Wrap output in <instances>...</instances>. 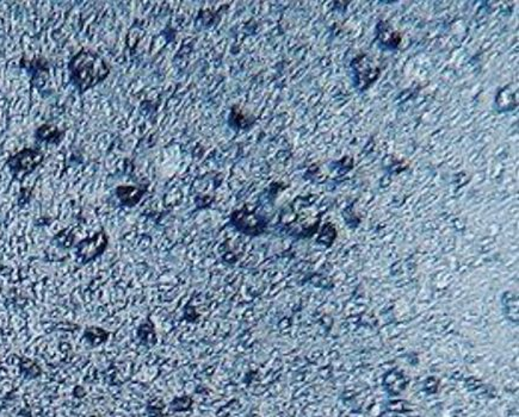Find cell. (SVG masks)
<instances>
[{
	"label": "cell",
	"mask_w": 519,
	"mask_h": 417,
	"mask_svg": "<svg viewBox=\"0 0 519 417\" xmlns=\"http://www.w3.org/2000/svg\"><path fill=\"white\" fill-rule=\"evenodd\" d=\"M71 75L77 88L85 91L107 78V64L92 51H83L73 57L70 64Z\"/></svg>",
	"instance_id": "cell-1"
},
{
	"label": "cell",
	"mask_w": 519,
	"mask_h": 417,
	"mask_svg": "<svg viewBox=\"0 0 519 417\" xmlns=\"http://www.w3.org/2000/svg\"><path fill=\"white\" fill-rule=\"evenodd\" d=\"M41 160L42 155L38 150L25 149L11 159L9 165L14 173H18L23 176L35 170L36 166H38V163H41Z\"/></svg>",
	"instance_id": "cell-2"
}]
</instances>
